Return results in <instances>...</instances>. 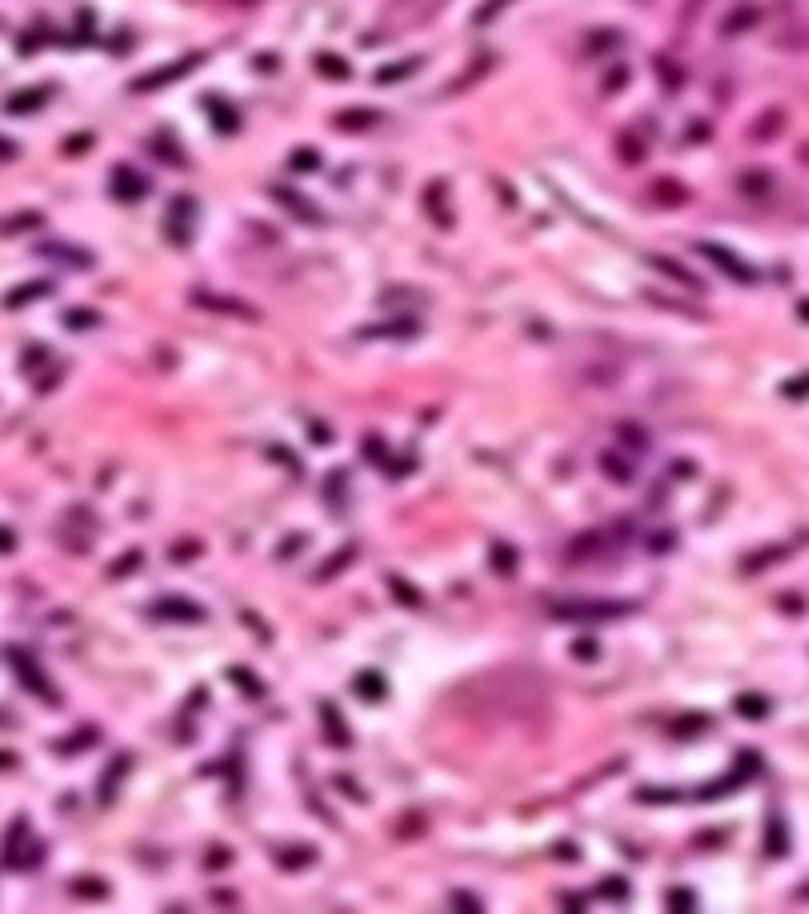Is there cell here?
<instances>
[{
  "label": "cell",
  "instance_id": "6da1fadb",
  "mask_svg": "<svg viewBox=\"0 0 809 914\" xmlns=\"http://www.w3.org/2000/svg\"><path fill=\"white\" fill-rule=\"evenodd\" d=\"M628 605H619V600H566V605H552L557 619H614Z\"/></svg>",
  "mask_w": 809,
  "mask_h": 914
},
{
  "label": "cell",
  "instance_id": "7a4b0ae2",
  "mask_svg": "<svg viewBox=\"0 0 809 914\" xmlns=\"http://www.w3.org/2000/svg\"><path fill=\"white\" fill-rule=\"evenodd\" d=\"M610 548H619V534L614 529H595V534H581L571 548H566V557L571 562H586V557H595V553H610Z\"/></svg>",
  "mask_w": 809,
  "mask_h": 914
},
{
  "label": "cell",
  "instance_id": "3957f363",
  "mask_svg": "<svg viewBox=\"0 0 809 914\" xmlns=\"http://www.w3.org/2000/svg\"><path fill=\"white\" fill-rule=\"evenodd\" d=\"M695 253H700V257H709V262H719V267H724L733 281H743V286H753V281H757V271L743 267V257H733V253H728V248H719V243H700Z\"/></svg>",
  "mask_w": 809,
  "mask_h": 914
},
{
  "label": "cell",
  "instance_id": "277c9868",
  "mask_svg": "<svg viewBox=\"0 0 809 914\" xmlns=\"http://www.w3.org/2000/svg\"><path fill=\"white\" fill-rule=\"evenodd\" d=\"M424 210L433 215L438 229H453V215H448V186H443V181H433V186L424 190Z\"/></svg>",
  "mask_w": 809,
  "mask_h": 914
},
{
  "label": "cell",
  "instance_id": "5b68a950",
  "mask_svg": "<svg viewBox=\"0 0 809 914\" xmlns=\"http://www.w3.org/2000/svg\"><path fill=\"white\" fill-rule=\"evenodd\" d=\"M271 200H281V205H286V210H291L296 219H324L319 210H315L310 200H300V195H296L291 186H271Z\"/></svg>",
  "mask_w": 809,
  "mask_h": 914
},
{
  "label": "cell",
  "instance_id": "8992f818",
  "mask_svg": "<svg viewBox=\"0 0 809 914\" xmlns=\"http://www.w3.org/2000/svg\"><path fill=\"white\" fill-rule=\"evenodd\" d=\"M600 467H605V477H614L619 486L633 481V462H628V453H619V448H610V453L600 457Z\"/></svg>",
  "mask_w": 809,
  "mask_h": 914
},
{
  "label": "cell",
  "instance_id": "52a82bcc",
  "mask_svg": "<svg viewBox=\"0 0 809 914\" xmlns=\"http://www.w3.org/2000/svg\"><path fill=\"white\" fill-rule=\"evenodd\" d=\"M690 195H686V186L681 181H657L652 186V205H662V210H676V205H686Z\"/></svg>",
  "mask_w": 809,
  "mask_h": 914
},
{
  "label": "cell",
  "instance_id": "ba28073f",
  "mask_svg": "<svg viewBox=\"0 0 809 914\" xmlns=\"http://www.w3.org/2000/svg\"><path fill=\"white\" fill-rule=\"evenodd\" d=\"M319 714H324V738H328L333 748H348V728L338 719V710H333V705H319Z\"/></svg>",
  "mask_w": 809,
  "mask_h": 914
},
{
  "label": "cell",
  "instance_id": "9c48e42d",
  "mask_svg": "<svg viewBox=\"0 0 809 914\" xmlns=\"http://www.w3.org/2000/svg\"><path fill=\"white\" fill-rule=\"evenodd\" d=\"M652 267L662 271V276H672V281H681V286H690V291H700V276H695V271H686L681 262H672V257H652Z\"/></svg>",
  "mask_w": 809,
  "mask_h": 914
},
{
  "label": "cell",
  "instance_id": "30bf717a",
  "mask_svg": "<svg viewBox=\"0 0 809 914\" xmlns=\"http://www.w3.org/2000/svg\"><path fill=\"white\" fill-rule=\"evenodd\" d=\"M143 190H148V181H143V177H134L129 167H119V172H114V195H124V200H138Z\"/></svg>",
  "mask_w": 809,
  "mask_h": 914
},
{
  "label": "cell",
  "instance_id": "8fae6325",
  "mask_svg": "<svg viewBox=\"0 0 809 914\" xmlns=\"http://www.w3.org/2000/svg\"><path fill=\"white\" fill-rule=\"evenodd\" d=\"M158 615H162V619H186V624H195V619H200V605H190V600H158Z\"/></svg>",
  "mask_w": 809,
  "mask_h": 914
},
{
  "label": "cell",
  "instance_id": "7c38bea8",
  "mask_svg": "<svg viewBox=\"0 0 809 914\" xmlns=\"http://www.w3.org/2000/svg\"><path fill=\"white\" fill-rule=\"evenodd\" d=\"M333 124H338L343 134H348V129H352V134H357V129H372V124H377V110H343Z\"/></svg>",
  "mask_w": 809,
  "mask_h": 914
},
{
  "label": "cell",
  "instance_id": "4fadbf2b",
  "mask_svg": "<svg viewBox=\"0 0 809 914\" xmlns=\"http://www.w3.org/2000/svg\"><path fill=\"white\" fill-rule=\"evenodd\" d=\"M386 586H391V591L400 595V600H404V605H409V610H424V595L414 591V586H409L404 576H395V571H386Z\"/></svg>",
  "mask_w": 809,
  "mask_h": 914
},
{
  "label": "cell",
  "instance_id": "5bb4252c",
  "mask_svg": "<svg viewBox=\"0 0 809 914\" xmlns=\"http://www.w3.org/2000/svg\"><path fill=\"white\" fill-rule=\"evenodd\" d=\"M490 567H495L500 576H514V567H519V553H514L510 543H495V548H490Z\"/></svg>",
  "mask_w": 809,
  "mask_h": 914
},
{
  "label": "cell",
  "instance_id": "9a60e30c",
  "mask_svg": "<svg viewBox=\"0 0 809 914\" xmlns=\"http://www.w3.org/2000/svg\"><path fill=\"white\" fill-rule=\"evenodd\" d=\"M738 190L753 195V200L757 195H771V177H766V172H743V177H738Z\"/></svg>",
  "mask_w": 809,
  "mask_h": 914
},
{
  "label": "cell",
  "instance_id": "2e32d148",
  "mask_svg": "<svg viewBox=\"0 0 809 914\" xmlns=\"http://www.w3.org/2000/svg\"><path fill=\"white\" fill-rule=\"evenodd\" d=\"M186 215H190V200H176V205H172V243H186L190 239Z\"/></svg>",
  "mask_w": 809,
  "mask_h": 914
},
{
  "label": "cell",
  "instance_id": "e0dca14e",
  "mask_svg": "<svg viewBox=\"0 0 809 914\" xmlns=\"http://www.w3.org/2000/svg\"><path fill=\"white\" fill-rule=\"evenodd\" d=\"M357 696H362V700H381V696H386V681H381L377 672H362V676H357Z\"/></svg>",
  "mask_w": 809,
  "mask_h": 914
},
{
  "label": "cell",
  "instance_id": "ac0fdd59",
  "mask_svg": "<svg viewBox=\"0 0 809 914\" xmlns=\"http://www.w3.org/2000/svg\"><path fill=\"white\" fill-rule=\"evenodd\" d=\"M419 324H381V329H362V338H409Z\"/></svg>",
  "mask_w": 809,
  "mask_h": 914
},
{
  "label": "cell",
  "instance_id": "d6986e66",
  "mask_svg": "<svg viewBox=\"0 0 809 914\" xmlns=\"http://www.w3.org/2000/svg\"><path fill=\"white\" fill-rule=\"evenodd\" d=\"M790 548H766V553H753V557H743V571H757V567H771V562H781Z\"/></svg>",
  "mask_w": 809,
  "mask_h": 914
},
{
  "label": "cell",
  "instance_id": "ffe728a7",
  "mask_svg": "<svg viewBox=\"0 0 809 914\" xmlns=\"http://www.w3.org/2000/svg\"><path fill=\"white\" fill-rule=\"evenodd\" d=\"M124 772H129V757H114V762H109L105 786H100V800H109V795H114V786H119V777H124Z\"/></svg>",
  "mask_w": 809,
  "mask_h": 914
},
{
  "label": "cell",
  "instance_id": "44dd1931",
  "mask_svg": "<svg viewBox=\"0 0 809 914\" xmlns=\"http://www.w3.org/2000/svg\"><path fill=\"white\" fill-rule=\"evenodd\" d=\"M414 67H419L414 57H404V62H391V67H381V77H377V81H381V86H386V81H404L409 72H414Z\"/></svg>",
  "mask_w": 809,
  "mask_h": 914
},
{
  "label": "cell",
  "instance_id": "7402d4cb",
  "mask_svg": "<svg viewBox=\"0 0 809 914\" xmlns=\"http://www.w3.org/2000/svg\"><path fill=\"white\" fill-rule=\"evenodd\" d=\"M276 862H281V867H305V862H315V853H310V848H281Z\"/></svg>",
  "mask_w": 809,
  "mask_h": 914
},
{
  "label": "cell",
  "instance_id": "603a6c76",
  "mask_svg": "<svg viewBox=\"0 0 809 914\" xmlns=\"http://www.w3.org/2000/svg\"><path fill=\"white\" fill-rule=\"evenodd\" d=\"M315 67H319L324 77H333V81H343V77H348V62H338V57H328V53L315 57Z\"/></svg>",
  "mask_w": 809,
  "mask_h": 914
},
{
  "label": "cell",
  "instance_id": "cb8c5ba5",
  "mask_svg": "<svg viewBox=\"0 0 809 914\" xmlns=\"http://www.w3.org/2000/svg\"><path fill=\"white\" fill-rule=\"evenodd\" d=\"M352 553H357V548H352V543H348V548H338V553H333V557H328V562H324V571H319V581H328V576H333V571H338V567H343V562H352Z\"/></svg>",
  "mask_w": 809,
  "mask_h": 914
},
{
  "label": "cell",
  "instance_id": "d4e9b609",
  "mask_svg": "<svg viewBox=\"0 0 809 914\" xmlns=\"http://www.w3.org/2000/svg\"><path fill=\"white\" fill-rule=\"evenodd\" d=\"M291 167H296V172H319V153H315V148H296Z\"/></svg>",
  "mask_w": 809,
  "mask_h": 914
},
{
  "label": "cell",
  "instance_id": "484cf974",
  "mask_svg": "<svg viewBox=\"0 0 809 914\" xmlns=\"http://www.w3.org/2000/svg\"><path fill=\"white\" fill-rule=\"evenodd\" d=\"M614 433H619V438H623V443H628V448H638V453H643V448H647V433L638 429V424H619V429H614Z\"/></svg>",
  "mask_w": 809,
  "mask_h": 914
},
{
  "label": "cell",
  "instance_id": "4316f807",
  "mask_svg": "<svg viewBox=\"0 0 809 914\" xmlns=\"http://www.w3.org/2000/svg\"><path fill=\"white\" fill-rule=\"evenodd\" d=\"M738 710H743L748 719H766V700H757V696H743V700H738Z\"/></svg>",
  "mask_w": 809,
  "mask_h": 914
},
{
  "label": "cell",
  "instance_id": "83f0119b",
  "mask_svg": "<svg viewBox=\"0 0 809 914\" xmlns=\"http://www.w3.org/2000/svg\"><path fill=\"white\" fill-rule=\"evenodd\" d=\"M619 153H623V162H638V158H643V143H638L633 134H623L619 138Z\"/></svg>",
  "mask_w": 809,
  "mask_h": 914
},
{
  "label": "cell",
  "instance_id": "f1b7e54d",
  "mask_svg": "<svg viewBox=\"0 0 809 914\" xmlns=\"http://www.w3.org/2000/svg\"><path fill=\"white\" fill-rule=\"evenodd\" d=\"M753 20H757V10H743V15H733V20H728V24H724V33H728V38H733L738 29H748V24H753Z\"/></svg>",
  "mask_w": 809,
  "mask_h": 914
},
{
  "label": "cell",
  "instance_id": "f546056e",
  "mask_svg": "<svg viewBox=\"0 0 809 914\" xmlns=\"http://www.w3.org/2000/svg\"><path fill=\"white\" fill-rule=\"evenodd\" d=\"M571 652H576L581 662H595V652H600V643H595V638H581V643L571 647Z\"/></svg>",
  "mask_w": 809,
  "mask_h": 914
},
{
  "label": "cell",
  "instance_id": "4dcf8cb0",
  "mask_svg": "<svg viewBox=\"0 0 809 914\" xmlns=\"http://www.w3.org/2000/svg\"><path fill=\"white\" fill-rule=\"evenodd\" d=\"M667 905H672V910H695V900H690L686 890H672V895H667Z\"/></svg>",
  "mask_w": 809,
  "mask_h": 914
},
{
  "label": "cell",
  "instance_id": "1f68e13d",
  "mask_svg": "<svg viewBox=\"0 0 809 914\" xmlns=\"http://www.w3.org/2000/svg\"><path fill=\"white\" fill-rule=\"evenodd\" d=\"M38 100H43V91H29V96H15L10 110H29V105H38Z\"/></svg>",
  "mask_w": 809,
  "mask_h": 914
},
{
  "label": "cell",
  "instance_id": "d6a6232c",
  "mask_svg": "<svg viewBox=\"0 0 809 914\" xmlns=\"http://www.w3.org/2000/svg\"><path fill=\"white\" fill-rule=\"evenodd\" d=\"M138 562H143V553H124V557L114 562V576H124V571H129V567H138Z\"/></svg>",
  "mask_w": 809,
  "mask_h": 914
},
{
  "label": "cell",
  "instance_id": "836d02e7",
  "mask_svg": "<svg viewBox=\"0 0 809 914\" xmlns=\"http://www.w3.org/2000/svg\"><path fill=\"white\" fill-rule=\"evenodd\" d=\"M367 457H372V462H386V448H381V438H367Z\"/></svg>",
  "mask_w": 809,
  "mask_h": 914
},
{
  "label": "cell",
  "instance_id": "e575fe53",
  "mask_svg": "<svg viewBox=\"0 0 809 914\" xmlns=\"http://www.w3.org/2000/svg\"><path fill=\"white\" fill-rule=\"evenodd\" d=\"M72 890H77V895H105V886H96V881H77Z\"/></svg>",
  "mask_w": 809,
  "mask_h": 914
},
{
  "label": "cell",
  "instance_id": "d590c367",
  "mask_svg": "<svg viewBox=\"0 0 809 914\" xmlns=\"http://www.w3.org/2000/svg\"><path fill=\"white\" fill-rule=\"evenodd\" d=\"M785 396H809V377H800V381H790V386H785Z\"/></svg>",
  "mask_w": 809,
  "mask_h": 914
},
{
  "label": "cell",
  "instance_id": "8d00e7d4",
  "mask_svg": "<svg viewBox=\"0 0 809 914\" xmlns=\"http://www.w3.org/2000/svg\"><path fill=\"white\" fill-rule=\"evenodd\" d=\"M0 158H10V143H0Z\"/></svg>",
  "mask_w": 809,
  "mask_h": 914
},
{
  "label": "cell",
  "instance_id": "74e56055",
  "mask_svg": "<svg viewBox=\"0 0 809 914\" xmlns=\"http://www.w3.org/2000/svg\"><path fill=\"white\" fill-rule=\"evenodd\" d=\"M800 315H805V320H809V300H805V305H800Z\"/></svg>",
  "mask_w": 809,
  "mask_h": 914
}]
</instances>
